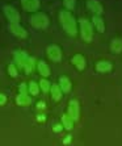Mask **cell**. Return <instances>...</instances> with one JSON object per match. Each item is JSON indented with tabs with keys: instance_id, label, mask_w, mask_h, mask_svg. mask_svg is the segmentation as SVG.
I'll return each instance as SVG.
<instances>
[{
	"instance_id": "obj_1",
	"label": "cell",
	"mask_w": 122,
	"mask_h": 146,
	"mask_svg": "<svg viewBox=\"0 0 122 146\" xmlns=\"http://www.w3.org/2000/svg\"><path fill=\"white\" fill-rule=\"evenodd\" d=\"M59 20H61V24L66 33L70 34V36H76V33H78L76 20L72 17V15L68 11H61L59 12Z\"/></svg>"
},
{
	"instance_id": "obj_2",
	"label": "cell",
	"mask_w": 122,
	"mask_h": 146,
	"mask_svg": "<svg viewBox=\"0 0 122 146\" xmlns=\"http://www.w3.org/2000/svg\"><path fill=\"white\" fill-rule=\"evenodd\" d=\"M15 62L18 67H24L26 74L33 70V58H30L25 51H16L15 53Z\"/></svg>"
},
{
	"instance_id": "obj_3",
	"label": "cell",
	"mask_w": 122,
	"mask_h": 146,
	"mask_svg": "<svg viewBox=\"0 0 122 146\" xmlns=\"http://www.w3.org/2000/svg\"><path fill=\"white\" fill-rule=\"evenodd\" d=\"M79 29H80V36L83 38V41L85 42H91L93 38V25L91 21L81 19L79 21Z\"/></svg>"
},
{
	"instance_id": "obj_4",
	"label": "cell",
	"mask_w": 122,
	"mask_h": 146,
	"mask_svg": "<svg viewBox=\"0 0 122 146\" xmlns=\"http://www.w3.org/2000/svg\"><path fill=\"white\" fill-rule=\"evenodd\" d=\"M30 24L37 29H45L49 25V17L45 13H36L32 16Z\"/></svg>"
},
{
	"instance_id": "obj_5",
	"label": "cell",
	"mask_w": 122,
	"mask_h": 146,
	"mask_svg": "<svg viewBox=\"0 0 122 146\" xmlns=\"http://www.w3.org/2000/svg\"><path fill=\"white\" fill-rule=\"evenodd\" d=\"M3 12H4V15L7 16L8 20H9V23L16 24V23L20 21V13H18V11L15 7H12V5H4Z\"/></svg>"
},
{
	"instance_id": "obj_6",
	"label": "cell",
	"mask_w": 122,
	"mask_h": 146,
	"mask_svg": "<svg viewBox=\"0 0 122 146\" xmlns=\"http://www.w3.org/2000/svg\"><path fill=\"white\" fill-rule=\"evenodd\" d=\"M46 54H47V57L50 58L51 61H54V62H59L62 59V50L58 45H50V46H47Z\"/></svg>"
},
{
	"instance_id": "obj_7",
	"label": "cell",
	"mask_w": 122,
	"mask_h": 146,
	"mask_svg": "<svg viewBox=\"0 0 122 146\" xmlns=\"http://www.w3.org/2000/svg\"><path fill=\"white\" fill-rule=\"evenodd\" d=\"M67 112H68L67 115L70 116L74 121L79 120V116H80V107H79V102H78V100H71V102H70Z\"/></svg>"
},
{
	"instance_id": "obj_8",
	"label": "cell",
	"mask_w": 122,
	"mask_h": 146,
	"mask_svg": "<svg viewBox=\"0 0 122 146\" xmlns=\"http://www.w3.org/2000/svg\"><path fill=\"white\" fill-rule=\"evenodd\" d=\"M8 28H9V31L12 32L16 37H20V38H26L28 37V32L25 31V28H22L20 24H18V23H16V24L9 23Z\"/></svg>"
},
{
	"instance_id": "obj_9",
	"label": "cell",
	"mask_w": 122,
	"mask_h": 146,
	"mask_svg": "<svg viewBox=\"0 0 122 146\" xmlns=\"http://www.w3.org/2000/svg\"><path fill=\"white\" fill-rule=\"evenodd\" d=\"M87 7H88V9L91 11L95 16H100V15L102 13V11H104L102 9V5L100 4L98 0H88V1H87Z\"/></svg>"
},
{
	"instance_id": "obj_10",
	"label": "cell",
	"mask_w": 122,
	"mask_h": 146,
	"mask_svg": "<svg viewBox=\"0 0 122 146\" xmlns=\"http://www.w3.org/2000/svg\"><path fill=\"white\" fill-rule=\"evenodd\" d=\"M71 62L79 71H83L85 68V66H87V62H85V58L83 54H75L74 57H72Z\"/></svg>"
},
{
	"instance_id": "obj_11",
	"label": "cell",
	"mask_w": 122,
	"mask_h": 146,
	"mask_svg": "<svg viewBox=\"0 0 122 146\" xmlns=\"http://www.w3.org/2000/svg\"><path fill=\"white\" fill-rule=\"evenodd\" d=\"M21 5L26 12H36L40 7V0H21Z\"/></svg>"
},
{
	"instance_id": "obj_12",
	"label": "cell",
	"mask_w": 122,
	"mask_h": 146,
	"mask_svg": "<svg viewBox=\"0 0 122 146\" xmlns=\"http://www.w3.org/2000/svg\"><path fill=\"white\" fill-rule=\"evenodd\" d=\"M59 87H61L62 92L68 94V92L71 91V88H72V83H71V80H70V78L66 76V75L59 76Z\"/></svg>"
},
{
	"instance_id": "obj_13",
	"label": "cell",
	"mask_w": 122,
	"mask_h": 146,
	"mask_svg": "<svg viewBox=\"0 0 122 146\" xmlns=\"http://www.w3.org/2000/svg\"><path fill=\"white\" fill-rule=\"evenodd\" d=\"M92 24H93V27H95L100 33L105 32V23H104V19H102L101 16H93L92 17Z\"/></svg>"
},
{
	"instance_id": "obj_14",
	"label": "cell",
	"mask_w": 122,
	"mask_h": 146,
	"mask_svg": "<svg viewBox=\"0 0 122 146\" xmlns=\"http://www.w3.org/2000/svg\"><path fill=\"white\" fill-rule=\"evenodd\" d=\"M112 67H113L112 63L108 61H98L96 63V70L98 72H109L112 70Z\"/></svg>"
},
{
	"instance_id": "obj_15",
	"label": "cell",
	"mask_w": 122,
	"mask_h": 146,
	"mask_svg": "<svg viewBox=\"0 0 122 146\" xmlns=\"http://www.w3.org/2000/svg\"><path fill=\"white\" fill-rule=\"evenodd\" d=\"M110 50L115 54H118L122 51V38H114V40L110 42Z\"/></svg>"
},
{
	"instance_id": "obj_16",
	"label": "cell",
	"mask_w": 122,
	"mask_h": 146,
	"mask_svg": "<svg viewBox=\"0 0 122 146\" xmlns=\"http://www.w3.org/2000/svg\"><path fill=\"white\" fill-rule=\"evenodd\" d=\"M37 68H38V72H40L42 76H49V75H50V68H49L46 62H44V61L38 62Z\"/></svg>"
},
{
	"instance_id": "obj_17",
	"label": "cell",
	"mask_w": 122,
	"mask_h": 146,
	"mask_svg": "<svg viewBox=\"0 0 122 146\" xmlns=\"http://www.w3.org/2000/svg\"><path fill=\"white\" fill-rule=\"evenodd\" d=\"M16 103L18 106H29L30 104V98L28 94H18L16 98Z\"/></svg>"
},
{
	"instance_id": "obj_18",
	"label": "cell",
	"mask_w": 122,
	"mask_h": 146,
	"mask_svg": "<svg viewBox=\"0 0 122 146\" xmlns=\"http://www.w3.org/2000/svg\"><path fill=\"white\" fill-rule=\"evenodd\" d=\"M50 90H51V96H53L54 100H59V99L62 98V90H61V87H59V84H57V83L51 84Z\"/></svg>"
},
{
	"instance_id": "obj_19",
	"label": "cell",
	"mask_w": 122,
	"mask_h": 146,
	"mask_svg": "<svg viewBox=\"0 0 122 146\" xmlns=\"http://www.w3.org/2000/svg\"><path fill=\"white\" fill-rule=\"evenodd\" d=\"M74 120L70 117L68 115H63L62 116V124H63V126H65L67 130H71L72 128H74Z\"/></svg>"
},
{
	"instance_id": "obj_20",
	"label": "cell",
	"mask_w": 122,
	"mask_h": 146,
	"mask_svg": "<svg viewBox=\"0 0 122 146\" xmlns=\"http://www.w3.org/2000/svg\"><path fill=\"white\" fill-rule=\"evenodd\" d=\"M28 91L30 92L33 96L38 95V92H40V86H38L36 82H30V83L28 84Z\"/></svg>"
},
{
	"instance_id": "obj_21",
	"label": "cell",
	"mask_w": 122,
	"mask_h": 146,
	"mask_svg": "<svg viewBox=\"0 0 122 146\" xmlns=\"http://www.w3.org/2000/svg\"><path fill=\"white\" fill-rule=\"evenodd\" d=\"M50 87H51V84L49 80H46V79H41L40 80V88L44 92H49L50 91Z\"/></svg>"
},
{
	"instance_id": "obj_22",
	"label": "cell",
	"mask_w": 122,
	"mask_h": 146,
	"mask_svg": "<svg viewBox=\"0 0 122 146\" xmlns=\"http://www.w3.org/2000/svg\"><path fill=\"white\" fill-rule=\"evenodd\" d=\"M63 5H65L68 11H71V9H74L75 5H76V0H63Z\"/></svg>"
},
{
	"instance_id": "obj_23",
	"label": "cell",
	"mask_w": 122,
	"mask_h": 146,
	"mask_svg": "<svg viewBox=\"0 0 122 146\" xmlns=\"http://www.w3.org/2000/svg\"><path fill=\"white\" fill-rule=\"evenodd\" d=\"M8 72H9L11 76H17V70H16L13 63H11V65L8 66Z\"/></svg>"
},
{
	"instance_id": "obj_24",
	"label": "cell",
	"mask_w": 122,
	"mask_h": 146,
	"mask_svg": "<svg viewBox=\"0 0 122 146\" xmlns=\"http://www.w3.org/2000/svg\"><path fill=\"white\" fill-rule=\"evenodd\" d=\"M18 90H20V94H28L26 84H25V83H22V84H20V87H18Z\"/></svg>"
},
{
	"instance_id": "obj_25",
	"label": "cell",
	"mask_w": 122,
	"mask_h": 146,
	"mask_svg": "<svg viewBox=\"0 0 122 146\" xmlns=\"http://www.w3.org/2000/svg\"><path fill=\"white\" fill-rule=\"evenodd\" d=\"M5 102H7V98H5V95L0 94V106H4V104H5Z\"/></svg>"
},
{
	"instance_id": "obj_26",
	"label": "cell",
	"mask_w": 122,
	"mask_h": 146,
	"mask_svg": "<svg viewBox=\"0 0 122 146\" xmlns=\"http://www.w3.org/2000/svg\"><path fill=\"white\" fill-rule=\"evenodd\" d=\"M54 130H57V132H58V130H61V126H59V125H58V126H55V128H54Z\"/></svg>"
}]
</instances>
